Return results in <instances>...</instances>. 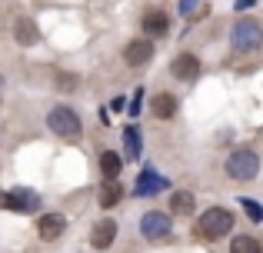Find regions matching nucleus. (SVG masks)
<instances>
[{
  "mask_svg": "<svg viewBox=\"0 0 263 253\" xmlns=\"http://www.w3.org/2000/svg\"><path fill=\"white\" fill-rule=\"evenodd\" d=\"M230 230H233V213L223 210V207H210L197 223V233L206 237V240H220V237H227Z\"/></svg>",
  "mask_w": 263,
  "mask_h": 253,
  "instance_id": "obj_1",
  "label": "nucleus"
},
{
  "mask_svg": "<svg viewBox=\"0 0 263 253\" xmlns=\"http://www.w3.org/2000/svg\"><path fill=\"white\" fill-rule=\"evenodd\" d=\"M227 173L233 177V180H253V177L260 173V160L253 150H233L230 157H227Z\"/></svg>",
  "mask_w": 263,
  "mask_h": 253,
  "instance_id": "obj_2",
  "label": "nucleus"
},
{
  "mask_svg": "<svg viewBox=\"0 0 263 253\" xmlns=\"http://www.w3.org/2000/svg\"><path fill=\"white\" fill-rule=\"evenodd\" d=\"M230 44L237 47V50H257L263 44V27L257 20H237L230 30Z\"/></svg>",
  "mask_w": 263,
  "mask_h": 253,
  "instance_id": "obj_3",
  "label": "nucleus"
},
{
  "mask_svg": "<svg viewBox=\"0 0 263 253\" xmlns=\"http://www.w3.org/2000/svg\"><path fill=\"white\" fill-rule=\"evenodd\" d=\"M47 127H50L57 137H77L80 130H84L80 117L70 110V107H53V110L47 113Z\"/></svg>",
  "mask_w": 263,
  "mask_h": 253,
  "instance_id": "obj_4",
  "label": "nucleus"
},
{
  "mask_svg": "<svg viewBox=\"0 0 263 253\" xmlns=\"http://www.w3.org/2000/svg\"><path fill=\"white\" fill-rule=\"evenodd\" d=\"M170 227H174V223H170V217L160 213V210H150V213L140 220V233L147 237V240H167V237H170Z\"/></svg>",
  "mask_w": 263,
  "mask_h": 253,
  "instance_id": "obj_5",
  "label": "nucleus"
},
{
  "mask_svg": "<svg viewBox=\"0 0 263 253\" xmlns=\"http://www.w3.org/2000/svg\"><path fill=\"white\" fill-rule=\"evenodd\" d=\"M4 207L13 210V213H33V210L40 207V197L33 193V190H7Z\"/></svg>",
  "mask_w": 263,
  "mask_h": 253,
  "instance_id": "obj_6",
  "label": "nucleus"
},
{
  "mask_svg": "<svg viewBox=\"0 0 263 253\" xmlns=\"http://www.w3.org/2000/svg\"><path fill=\"white\" fill-rule=\"evenodd\" d=\"M170 73H174L177 80H183V84H190V80L200 77V60L193 57V53H180L174 64H170Z\"/></svg>",
  "mask_w": 263,
  "mask_h": 253,
  "instance_id": "obj_7",
  "label": "nucleus"
},
{
  "mask_svg": "<svg viewBox=\"0 0 263 253\" xmlns=\"http://www.w3.org/2000/svg\"><path fill=\"white\" fill-rule=\"evenodd\" d=\"M114 240H117V223L110 220V217H103V220L93 227V233H90V247L93 250H107Z\"/></svg>",
  "mask_w": 263,
  "mask_h": 253,
  "instance_id": "obj_8",
  "label": "nucleus"
},
{
  "mask_svg": "<svg viewBox=\"0 0 263 253\" xmlns=\"http://www.w3.org/2000/svg\"><path fill=\"white\" fill-rule=\"evenodd\" d=\"M64 227H67V220L60 213H47V217H40L37 233H40V240H44V243H53L60 233H64Z\"/></svg>",
  "mask_w": 263,
  "mask_h": 253,
  "instance_id": "obj_9",
  "label": "nucleus"
},
{
  "mask_svg": "<svg viewBox=\"0 0 263 253\" xmlns=\"http://www.w3.org/2000/svg\"><path fill=\"white\" fill-rule=\"evenodd\" d=\"M150 57H154V44H150V40H134V44H127V50H123V60H127L130 67L150 64Z\"/></svg>",
  "mask_w": 263,
  "mask_h": 253,
  "instance_id": "obj_10",
  "label": "nucleus"
},
{
  "mask_svg": "<svg viewBox=\"0 0 263 253\" xmlns=\"http://www.w3.org/2000/svg\"><path fill=\"white\" fill-rule=\"evenodd\" d=\"M13 40H17L20 47H33L40 40L37 24H33L30 17H17V20H13Z\"/></svg>",
  "mask_w": 263,
  "mask_h": 253,
  "instance_id": "obj_11",
  "label": "nucleus"
},
{
  "mask_svg": "<svg viewBox=\"0 0 263 253\" xmlns=\"http://www.w3.org/2000/svg\"><path fill=\"white\" fill-rule=\"evenodd\" d=\"M143 30H147V37H163L170 30V17L163 10H150L143 17Z\"/></svg>",
  "mask_w": 263,
  "mask_h": 253,
  "instance_id": "obj_12",
  "label": "nucleus"
},
{
  "mask_svg": "<svg viewBox=\"0 0 263 253\" xmlns=\"http://www.w3.org/2000/svg\"><path fill=\"white\" fill-rule=\"evenodd\" d=\"M150 110H154L157 120H170L177 113V97H174V93H157L154 104H150Z\"/></svg>",
  "mask_w": 263,
  "mask_h": 253,
  "instance_id": "obj_13",
  "label": "nucleus"
},
{
  "mask_svg": "<svg viewBox=\"0 0 263 253\" xmlns=\"http://www.w3.org/2000/svg\"><path fill=\"white\" fill-rule=\"evenodd\" d=\"M100 173H103V180H117L120 177V157L114 150H103L100 153Z\"/></svg>",
  "mask_w": 263,
  "mask_h": 253,
  "instance_id": "obj_14",
  "label": "nucleus"
},
{
  "mask_svg": "<svg viewBox=\"0 0 263 253\" xmlns=\"http://www.w3.org/2000/svg\"><path fill=\"white\" fill-rule=\"evenodd\" d=\"M120 197H123V187L117 180H107L103 183V190H100V207L107 210V207H117L120 203Z\"/></svg>",
  "mask_w": 263,
  "mask_h": 253,
  "instance_id": "obj_15",
  "label": "nucleus"
},
{
  "mask_svg": "<svg viewBox=\"0 0 263 253\" xmlns=\"http://www.w3.org/2000/svg\"><path fill=\"white\" fill-rule=\"evenodd\" d=\"M170 210L180 217H186V213H193V193H186V190H180V193L170 197Z\"/></svg>",
  "mask_w": 263,
  "mask_h": 253,
  "instance_id": "obj_16",
  "label": "nucleus"
},
{
  "mask_svg": "<svg viewBox=\"0 0 263 253\" xmlns=\"http://www.w3.org/2000/svg\"><path fill=\"white\" fill-rule=\"evenodd\" d=\"M230 253H260V243L253 240V237L240 233V237H233V243H230Z\"/></svg>",
  "mask_w": 263,
  "mask_h": 253,
  "instance_id": "obj_17",
  "label": "nucleus"
},
{
  "mask_svg": "<svg viewBox=\"0 0 263 253\" xmlns=\"http://www.w3.org/2000/svg\"><path fill=\"white\" fill-rule=\"evenodd\" d=\"M163 183H167V180H160L154 170H147V173L140 177V187H137V193H154V190H160Z\"/></svg>",
  "mask_w": 263,
  "mask_h": 253,
  "instance_id": "obj_18",
  "label": "nucleus"
},
{
  "mask_svg": "<svg viewBox=\"0 0 263 253\" xmlns=\"http://www.w3.org/2000/svg\"><path fill=\"white\" fill-rule=\"evenodd\" d=\"M123 140H127V150H130V157H137V153H140V133H137V127H127Z\"/></svg>",
  "mask_w": 263,
  "mask_h": 253,
  "instance_id": "obj_19",
  "label": "nucleus"
},
{
  "mask_svg": "<svg viewBox=\"0 0 263 253\" xmlns=\"http://www.w3.org/2000/svg\"><path fill=\"white\" fill-rule=\"evenodd\" d=\"M77 84H80V80L73 77V73H67V70H64V73H57V90L70 93V90H73V87H77Z\"/></svg>",
  "mask_w": 263,
  "mask_h": 253,
  "instance_id": "obj_20",
  "label": "nucleus"
},
{
  "mask_svg": "<svg viewBox=\"0 0 263 253\" xmlns=\"http://www.w3.org/2000/svg\"><path fill=\"white\" fill-rule=\"evenodd\" d=\"M243 207H247V217H250V220H263V207L257 200H243Z\"/></svg>",
  "mask_w": 263,
  "mask_h": 253,
  "instance_id": "obj_21",
  "label": "nucleus"
},
{
  "mask_svg": "<svg viewBox=\"0 0 263 253\" xmlns=\"http://www.w3.org/2000/svg\"><path fill=\"white\" fill-rule=\"evenodd\" d=\"M193 4H197V0H180V10H183V13L193 10Z\"/></svg>",
  "mask_w": 263,
  "mask_h": 253,
  "instance_id": "obj_22",
  "label": "nucleus"
}]
</instances>
